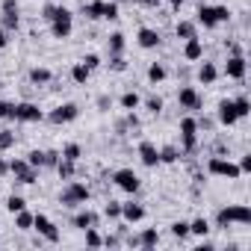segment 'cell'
I'll list each match as a JSON object with an SVG mask.
<instances>
[{
  "label": "cell",
  "mask_w": 251,
  "mask_h": 251,
  "mask_svg": "<svg viewBox=\"0 0 251 251\" xmlns=\"http://www.w3.org/2000/svg\"><path fill=\"white\" fill-rule=\"evenodd\" d=\"M89 77H92V71H89V68H86L83 62H77V65L71 68V80H74V83L86 86V83H89Z\"/></svg>",
  "instance_id": "4316f807"
},
{
  "label": "cell",
  "mask_w": 251,
  "mask_h": 251,
  "mask_svg": "<svg viewBox=\"0 0 251 251\" xmlns=\"http://www.w3.org/2000/svg\"><path fill=\"white\" fill-rule=\"evenodd\" d=\"M33 216H36V213H27V207L18 210V213H15V227H18V230H33Z\"/></svg>",
  "instance_id": "603a6c76"
},
{
  "label": "cell",
  "mask_w": 251,
  "mask_h": 251,
  "mask_svg": "<svg viewBox=\"0 0 251 251\" xmlns=\"http://www.w3.org/2000/svg\"><path fill=\"white\" fill-rule=\"evenodd\" d=\"M3 15H0V21H3V30L6 33H12V30H18L21 27V15H18V0H3Z\"/></svg>",
  "instance_id": "9c48e42d"
},
{
  "label": "cell",
  "mask_w": 251,
  "mask_h": 251,
  "mask_svg": "<svg viewBox=\"0 0 251 251\" xmlns=\"http://www.w3.org/2000/svg\"><path fill=\"white\" fill-rule=\"evenodd\" d=\"M136 42H139V48L154 50V48H160V33H157L154 27H142V30L136 33Z\"/></svg>",
  "instance_id": "2e32d148"
},
{
  "label": "cell",
  "mask_w": 251,
  "mask_h": 251,
  "mask_svg": "<svg viewBox=\"0 0 251 251\" xmlns=\"http://www.w3.org/2000/svg\"><path fill=\"white\" fill-rule=\"evenodd\" d=\"M9 175H15V180L24 183V186H33L39 180V169H33L27 160H12L9 163Z\"/></svg>",
  "instance_id": "ba28073f"
},
{
  "label": "cell",
  "mask_w": 251,
  "mask_h": 251,
  "mask_svg": "<svg viewBox=\"0 0 251 251\" xmlns=\"http://www.w3.org/2000/svg\"><path fill=\"white\" fill-rule=\"evenodd\" d=\"M121 219L127 222V225H136V222L145 219V207L136 204V201H124V204H121Z\"/></svg>",
  "instance_id": "5bb4252c"
},
{
  "label": "cell",
  "mask_w": 251,
  "mask_h": 251,
  "mask_svg": "<svg viewBox=\"0 0 251 251\" xmlns=\"http://www.w3.org/2000/svg\"><path fill=\"white\" fill-rule=\"evenodd\" d=\"M98 106H100V109H106V106H109V98H106V95H100V98H98Z\"/></svg>",
  "instance_id": "f5cc1de1"
},
{
  "label": "cell",
  "mask_w": 251,
  "mask_h": 251,
  "mask_svg": "<svg viewBox=\"0 0 251 251\" xmlns=\"http://www.w3.org/2000/svg\"><path fill=\"white\" fill-rule=\"evenodd\" d=\"M53 12H56V3H45V9H42V18H45V21H50V18H53Z\"/></svg>",
  "instance_id": "c3c4849f"
},
{
  "label": "cell",
  "mask_w": 251,
  "mask_h": 251,
  "mask_svg": "<svg viewBox=\"0 0 251 251\" xmlns=\"http://www.w3.org/2000/svg\"><path fill=\"white\" fill-rule=\"evenodd\" d=\"M100 12H103V0H89V3H83V15H86V18L98 21Z\"/></svg>",
  "instance_id": "d4e9b609"
},
{
  "label": "cell",
  "mask_w": 251,
  "mask_h": 251,
  "mask_svg": "<svg viewBox=\"0 0 251 251\" xmlns=\"http://www.w3.org/2000/svg\"><path fill=\"white\" fill-rule=\"evenodd\" d=\"M33 230H39L48 242H59V227H56L45 213H36V216H33Z\"/></svg>",
  "instance_id": "30bf717a"
},
{
  "label": "cell",
  "mask_w": 251,
  "mask_h": 251,
  "mask_svg": "<svg viewBox=\"0 0 251 251\" xmlns=\"http://www.w3.org/2000/svg\"><path fill=\"white\" fill-rule=\"evenodd\" d=\"M9 109H12V103H6V100H0V118H9Z\"/></svg>",
  "instance_id": "f907efd6"
},
{
  "label": "cell",
  "mask_w": 251,
  "mask_h": 251,
  "mask_svg": "<svg viewBox=\"0 0 251 251\" xmlns=\"http://www.w3.org/2000/svg\"><path fill=\"white\" fill-rule=\"evenodd\" d=\"M216 77H219V68H216L213 62H201V68H198V80H201L204 86H210V83H216Z\"/></svg>",
  "instance_id": "44dd1931"
},
{
  "label": "cell",
  "mask_w": 251,
  "mask_h": 251,
  "mask_svg": "<svg viewBox=\"0 0 251 251\" xmlns=\"http://www.w3.org/2000/svg\"><path fill=\"white\" fill-rule=\"evenodd\" d=\"M83 65H86L89 71H95V68H100V56H98V53H86V56H83Z\"/></svg>",
  "instance_id": "ee69618b"
},
{
  "label": "cell",
  "mask_w": 251,
  "mask_h": 251,
  "mask_svg": "<svg viewBox=\"0 0 251 251\" xmlns=\"http://www.w3.org/2000/svg\"><path fill=\"white\" fill-rule=\"evenodd\" d=\"M189 233L192 236H207L210 233V222L201 216V219H195V222H189Z\"/></svg>",
  "instance_id": "4dcf8cb0"
},
{
  "label": "cell",
  "mask_w": 251,
  "mask_h": 251,
  "mask_svg": "<svg viewBox=\"0 0 251 251\" xmlns=\"http://www.w3.org/2000/svg\"><path fill=\"white\" fill-rule=\"evenodd\" d=\"M233 109H236V118H248V112H251V103H248V98H245V95L233 98Z\"/></svg>",
  "instance_id": "1f68e13d"
},
{
  "label": "cell",
  "mask_w": 251,
  "mask_h": 251,
  "mask_svg": "<svg viewBox=\"0 0 251 251\" xmlns=\"http://www.w3.org/2000/svg\"><path fill=\"white\" fill-rule=\"evenodd\" d=\"M103 216H106V219H112V222H115V219H121V204H118V201H106Z\"/></svg>",
  "instance_id": "8d00e7d4"
},
{
  "label": "cell",
  "mask_w": 251,
  "mask_h": 251,
  "mask_svg": "<svg viewBox=\"0 0 251 251\" xmlns=\"http://www.w3.org/2000/svg\"><path fill=\"white\" fill-rule=\"evenodd\" d=\"M48 24H50L53 39H68L71 30H74V15H71V9H65V6H56L53 18H50Z\"/></svg>",
  "instance_id": "7a4b0ae2"
},
{
  "label": "cell",
  "mask_w": 251,
  "mask_h": 251,
  "mask_svg": "<svg viewBox=\"0 0 251 251\" xmlns=\"http://www.w3.org/2000/svg\"><path fill=\"white\" fill-rule=\"evenodd\" d=\"M160 242V233H157V227H145L142 233H139V245L142 248H154Z\"/></svg>",
  "instance_id": "cb8c5ba5"
},
{
  "label": "cell",
  "mask_w": 251,
  "mask_h": 251,
  "mask_svg": "<svg viewBox=\"0 0 251 251\" xmlns=\"http://www.w3.org/2000/svg\"><path fill=\"white\" fill-rule=\"evenodd\" d=\"M139 103H142V98H139L136 92H124V95H121V109L133 112V109H139Z\"/></svg>",
  "instance_id": "484cf974"
},
{
  "label": "cell",
  "mask_w": 251,
  "mask_h": 251,
  "mask_svg": "<svg viewBox=\"0 0 251 251\" xmlns=\"http://www.w3.org/2000/svg\"><path fill=\"white\" fill-rule=\"evenodd\" d=\"M163 80H166V68H163L160 62H151V65H148V83L157 86V83H163Z\"/></svg>",
  "instance_id": "f1b7e54d"
},
{
  "label": "cell",
  "mask_w": 251,
  "mask_h": 251,
  "mask_svg": "<svg viewBox=\"0 0 251 251\" xmlns=\"http://www.w3.org/2000/svg\"><path fill=\"white\" fill-rule=\"evenodd\" d=\"M118 242H121V239H118V236H112V233H109V236H103V245H118Z\"/></svg>",
  "instance_id": "816d5d0a"
},
{
  "label": "cell",
  "mask_w": 251,
  "mask_h": 251,
  "mask_svg": "<svg viewBox=\"0 0 251 251\" xmlns=\"http://www.w3.org/2000/svg\"><path fill=\"white\" fill-rule=\"evenodd\" d=\"M180 160V151L175 148V145H166L163 151H160V163H166V166H172V163H177Z\"/></svg>",
  "instance_id": "d6a6232c"
},
{
  "label": "cell",
  "mask_w": 251,
  "mask_h": 251,
  "mask_svg": "<svg viewBox=\"0 0 251 251\" xmlns=\"http://www.w3.org/2000/svg\"><path fill=\"white\" fill-rule=\"evenodd\" d=\"M236 166H239V172H242V175H248V172H251V157L245 154V157H242V160H239Z\"/></svg>",
  "instance_id": "681fc988"
},
{
  "label": "cell",
  "mask_w": 251,
  "mask_h": 251,
  "mask_svg": "<svg viewBox=\"0 0 251 251\" xmlns=\"http://www.w3.org/2000/svg\"><path fill=\"white\" fill-rule=\"evenodd\" d=\"M213 12H216V21H219V24H225V21L230 18V12H227V6H213Z\"/></svg>",
  "instance_id": "7dc6e473"
},
{
  "label": "cell",
  "mask_w": 251,
  "mask_h": 251,
  "mask_svg": "<svg viewBox=\"0 0 251 251\" xmlns=\"http://www.w3.org/2000/svg\"><path fill=\"white\" fill-rule=\"evenodd\" d=\"M115 3H139V0H115Z\"/></svg>",
  "instance_id": "680465c9"
},
{
  "label": "cell",
  "mask_w": 251,
  "mask_h": 251,
  "mask_svg": "<svg viewBox=\"0 0 251 251\" xmlns=\"http://www.w3.org/2000/svg\"><path fill=\"white\" fill-rule=\"evenodd\" d=\"M112 183L121 189V192H127V195H136L139 192V175L133 172V169H118L115 175H112Z\"/></svg>",
  "instance_id": "52a82bcc"
},
{
  "label": "cell",
  "mask_w": 251,
  "mask_h": 251,
  "mask_svg": "<svg viewBox=\"0 0 251 251\" xmlns=\"http://www.w3.org/2000/svg\"><path fill=\"white\" fill-rule=\"evenodd\" d=\"M24 207H27V201H24L21 195H9V198H6V210H9L12 216H15L18 210H24Z\"/></svg>",
  "instance_id": "d590c367"
},
{
  "label": "cell",
  "mask_w": 251,
  "mask_h": 251,
  "mask_svg": "<svg viewBox=\"0 0 251 251\" xmlns=\"http://www.w3.org/2000/svg\"><path fill=\"white\" fill-rule=\"evenodd\" d=\"M80 115V106L77 103H62V106H56L50 115H48V121L50 124H68V121H74Z\"/></svg>",
  "instance_id": "7c38bea8"
},
{
  "label": "cell",
  "mask_w": 251,
  "mask_h": 251,
  "mask_svg": "<svg viewBox=\"0 0 251 251\" xmlns=\"http://www.w3.org/2000/svg\"><path fill=\"white\" fill-rule=\"evenodd\" d=\"M9 118H12V121H24V124H36V121H42V118H45V112L39 109V103L24 100V103H12Z\"/></svg>",
  "instance_id": "277c9868"
},
{
  "label": "cell",
  "mask_w": 251,
  "mask_h": 251,
  "mask_svg": "<svg viewBox=\"0 0 251 251\" xmlns=\"http://www.w3.org/2000/svg\"><path fill=\"white\" fill-rule=\"evenodd\" d=\"M59 154H62V160H74V163H77V160L83 157V148H80L77 142H71V145H65Z\"/></svg>",
  "instance_id": "836d02e7"
},
{
  "label": "cell",
  "mask_w": 251,
  "mask_h": 251,
  "mask_svg": "<svg viewBox=\"0 0 251 251\" xmlns=\"http://www.w3.org/2000/svg\"><path fill=\"white\" fill-rule=\"evenodd\" d=\"M71 225H74V227H80V230L95 227V225H98V213H92V210H80V213L71 219Z\"/></svg>",
  "instance_id": "d6986e66"
},
{
  "label": "cell",
  "mask_w": 251,
  "mask_h": 251,
  "mask_svg": "<svg viewBox=\"0 0 251 251\" xmlns=\"http://www.w3.org/2000/svg\"><path fill=\"white\" fill-rule=\"evenodd\" d=\"M9 45V39H6V30H0V48H6Z\"/></svg>",
  "instance_id": "9f6ffc18"
},
{
  "label": "cell",
  "mask_w": 251,
  "mask_h": 251,
  "mask_svg": "<svg viewBox=\"0 0 251 251\" xmlns=\"http://www.w3.org/2000/svg\"><path fill=\"white\" fill-rule=\"evenodd\" d=\"M53 80V71L50 68H30V83H36V86H45V83H50Z\"/></svg>",
  "instance_id": "7402d4cb"
},
{
  "label": "cell",
  "mask_w": 251,
  "mask_h": 251,
  "mask_svg": "<svg viewBox=\"0 0 251 251\" xmlns=\"http://www.w3.org/2000/svg\"><path fill=\"white\" fill-rule=\"evenodd\" d=\"M89 186L86 183H80V180H68V186L62 189V195H59V204H65V207H86V201H89Z\"/></svg>",
  "instance_id": "3957f363"
},
{
  "label": "cell",
  "mask_w": 251,
  "mask_h": 251,
  "mask_svg": "<svg viewBox=\"0 0 251 251\" xmlns=\"http://www.w3.org/2000/svg\"><path fill=\"white\" fill-rule=\"evenodd\" d=\"M139 160H142V166L157 169V166H160V151H157V145H154V142H139Z\"/></svg>",
  "instance_id": "9a60e30c"
},
{
  "label": "cell",
  "mask_w": 251,
  "mask_h": 251,
  "mask_svg": "<svg viewBox=\"0 0 251 251\" xmlns=\"http://www.w3.org/2000/svg\"><path fill=\"white\" fill-rule=\"evenodd\" d=\"M74 169H77L74 160H59V163H56V172H59L62 180H71V177H74Z\"/></svg>",
  "instance_id": "f546056e"
},
{
  "label": "cell",
  "mask_w": 251,
  "mask_h": 251,
  "mask_svg": "<svg viewBox=\"0 0 251 251\" xmlns=\"http://www.w3.org/2000/svg\"><path fill=\"white\" fill-rule=\"evenodd\" d=\"M236 109H233V100H222L219 103V124H225V127H230V124H236Z\"/></svg>",
  "instance_id": "ac0fdd59"
},
{
  "label": "cell",
  "mask_w": 251,
  "mask_h": 251,
  "mask_svg": "<svg viewBox=\"0 0 251 251\" xmlns=\"http://www.w3.org/2000/svg\"><path fill=\"white\" fill-rule=\"evenodd\" d=\"M198 24L204 27V30H213V27H219V21H216V12H213V6H198Z\"/></svg>",
  "instance_id": "ffe728a7"
},
{
  "label": "cell",
  "mask_w": 251,
  "mask_h": 251,
  "mask_svg": "<svg viewBox=\"0 0 251 251\" xmlns=\"http://www.w3.org/2000/svg\"><path fill=\"white\" fill-rule=\"evenodd\" d=\"M145 106H148V112H154V115H157V112H163V98H157V95H154V98H148V100H145Z\"/></svg>",
  "instance_id": "f6af8a7d"
},
{
  "label": "cell",
  "mask_w": 251,
  "mask_h": 251,
  "mask_svg": "<svg viewBox=\"0 0 251 251\" xmlns=\"http://www.w3.org/2000/svg\"><path fill=\"white\" fill-rule=\"evenodd\" d=\"M27 163H30L33 169H42V166H45V151H30V154H27Z\"/></svg>",
  "instance_id": "b9f144b4"
},
{
  "label": "cell",
  "mask_w": 251,
  "mask_h": 251,
  "mask_svg": "<svg viewBox=\"0 0 251 251\" xmlns=\"http://www.w3.org/2000/svg\"><path fill=\"white\" fill-rule=\"evenodd\" d=\"M177 103H180V109H192V112H198V109H201V95H198L192 86H183V89L177 92Z\"/></svg>",
  "instance_id": "4fadbf2b"
},
{
  "label": "cell",
  "mask_w": 251,
  "mask_h": 251,
  "mask_svg": "<svg viewBox=\"0 0 251 251\" xmlns=\"http://www.w3.org/2000/svg\"><path fill=\"white\" fill-rule=\"evenodd\" d=\"M207 172L216 175V177H227V180H239V177H242L239 166H236L233 160H225V157H213V160L207 163Z\"/></svg>",
  "instance_id": "5b68a950"
},
{
  "label": "cell",
  "mask_w": 251,
  "mask_h": 251,
  "mask_svg": "<svg viewBox=\"0 0 251 251\" xmlns=\"http://www.w3.org/2000/svg\"><path fill=\"white\" fill-rule=\"evenodd\" d=\"M86 245H92V248H100V245H103V236H100L95 227H86Z\"/></svg>",
  "instance_id": "74e56055"
},
{
  "label": "cell",
  "mask_w": 251,
  "mask_h": 251,
  "mask_svg": "<svg viewBox=\"0 0 251 251\" xmlns=\"http://www.w3.org/2000/svg\"><path fill=\"white\" fill-rule=\"evenodd\" d=\"M100 18H106V21H115L118 18V3L112 0V3H106L103 0V12H100Z\"/></svg>",
  "instance_id": "f35d334b"
},
{
  "label": "cell",
  "mask_w": 251,
  "mask_h": 251,
  "mask_svg": "<svg viewBox=\"0 0 251 251\" xmlns=\"http://www.w3.org/2000/svg\"><path fill=\"white\" fill-rule=\"evenodd\" d=\"M169 3H172V6H175V9H180V6H183V3H186V0H169Z\"/></svg>",
  "instance_id": "6f0895ef"
},
{
  "label": "cell",
  "mask_w": 251,
  "mask_h": 251,
  "mask_svg": "<svg viewBox=\"0 0 251 251\" xmlns=\"http://www.w3.org/2000/svg\"><path fill=\"white\" fill-rule=\"evenodd\" d=\"M109 53H124V33H112L109 36Z\"/></svg>",
  "instance_id": "e575fe53"
},
{
  "label": "cell",
  "mask_w": 251,
  "mask_h": 251,
  "mask_svg": "<svg viewBox=\"0 0 251 251\" xmlns=\"http://www.w3.org/2000/svg\"><path fill=\"white\" fill-rule=\"evenodd\" d=\"M245 71H248L245 56H242V53H230L227 62H225V74H227L230 80H245Z\"/></svg>",
  "instance_id": "8fae6325"
},
{
  "label": "cell",
  "mask_w": 251,
  "mask_h": 251,
  "mask_svg": "<svg viewBox=\"0 0 251 251\" xmlns=\"http://www.w3.org/2000/svg\"><path fill=\"white\" fill-rule=\"evenodd\" d=\"M3 175H9V163H6V160H0V177H3Z\"/></svg>",
  "instance_id": "db71d44e"
},
{
  "label": "cell",
  "mask_w": 251,
  "mask_h": 251,
  "mask_svg": "<svg viewBox=\"0 0 251 251\" xmlns=\"http://www.w3.org/2000/svg\"><path fill=\"white\" fill-rule=\"evenodd\" d=\"M251 222V207L248 204H227L216 213V225L219 227H230V225H248Z\"/></svg>",
  "instance_id": "6da1fadb"
},
{
  "label": "cell",
  "mask_w": 251,
  "mask_h": 251,
  "mask_svg": "<svg viewBox=\"0 0 251 251\" xmlns=\"http://www.w3.org/2000/svg\"><path fill=\"white\" fill-rule=\"evenodd\" d=\"M139 3H142V6H160L163 0H139Z\"/></svg>",
  "instance_id": "11a10c76"
},
{
  "label": "cell",
  "mask_w": 251,
  "mask_h": 251,
  "mask_svg": "<svg viewBox=\"0 0 251 251\" xmlns=\"http://www.w3.org/2000/svg\"><path fill=\"white\" fill-rule=\"evenodd\" d=\"M180 142H183L186 154H192L198 148V118H192V115L180 118Z\"/></svg>",
  "instance_id": "8992f818"
},
{
  "label": "cell",
  "mask_w": 251,
  "mask_h": 251,
  "mask_svg": "<svg viewBox=\"0 0 251 251\" xmlns=\"http://www.w3.org/2000/svg\"><path fill=\"white\" fill-rule=\"evenodd\" d=\"M201 56H204V45H201V39H198V36L186 39V45H183V59H189V62H198Z\"/></svg>",
  "instance_id": "e0dca14e"
},
{
  "label": "cell",
  "mask_w": 251,
  "mask_h": 251,
  "mask_svg": "<svg viewBox=\"0 0 251 251\" xmlns=\"http://www.w3.org/2000/svg\"><path fill=\"white\" fill-rule=\"evenodd\" d=\"M172 236H177V239H183V236H189V222H175L172 225Z\"/></svg>",
  "instance_id": "60d3db41"
},
{
  "label": "cell",
  "mask_w": 251,
  "mask_h": 251,
  "mask_svg": "<svg viewBox=\"0 0 251 251\" xmlns=\"http://www.w3.org/2000/svg\"><path fill=\"white\" fill-rule=\"evenodd\" d=\"M175 33H177V39H192L195 36V21H177V27H175Z\"/></svg>",
  "instance_id": "83f0119b"
},
{
  "label": "cell",
  "mask_w": 251,
  "mask_h": 251,
  "mask_svg": "<svg viewBox=\"0 0 251 251\" xmlns=\"http://www.w3.org/2000/svg\"><path fill=\"white\" fill-rule=\"evenodd\" d=\"M109 68L112 71H127V62H124L121 53H115V56H109Z\"/></svg>",
  "instance_id": "7bdbcfd3"
},
{
  "label": "cell",
  "mask_w": 251,
  "mask_h": 251,
  "mask_svg": "<svg viewBox=\"0 0 251 251\" xmlns=\"http://www.w3.org/2000/svg\"><path fill=\"white\" fill-rule=\"evenodd\" d=\"M15 145V133L12 130H0V151H9Z\"/></svg>",
  "instance_id": "ab89813d"
},
{
  "label": "cell",
  "mask_w": 251,
  "mask_h": 251,
  "mask_svg": "<svg viewBox=\"0 0 251 251\" xmlns=\"http://www.w3.org/2000/svg\"><path fill=\"white\" fill-rule=\"evenodd\" d=\"M62 160V154L59 151H45V166H53L56 169V163Z\"/></svg>",
  "instance_id": "bcb514c9"
}]
</instances>
